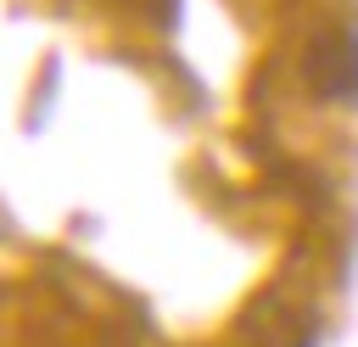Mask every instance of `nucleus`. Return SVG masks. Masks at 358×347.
<instances>
[{
    "label": "nucleus",
    "mask_w": 358,
    "mask_h": 347,
    "mask_svg": "<svg viewBox=\"0 0 358 347\" xmlns=\"http://www.w3.org/2000/svg\"><path fill=\"white\" fill-rule=\"evenodd\" d=\"M302 78L324 101H352L358 95V28H324L302 50Z\"/></svg>",
    "instance_id": "1"
}]
</instances>
